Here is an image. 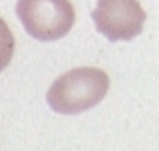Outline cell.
I'll list each match as a JSON object with an SVG mask.
<instances>
[{
	"mask_svg": "<svg viewBox=\"0 0 159 151\" xmlns=\"http://www.w3.org/2000/svg\"><path fill=\"white\" fill-rule=\"evenodd\" d=\"M109 78L99 68H74L50 85L46 102L56 113L74 115L92 109L106 98Z\"/></svg>",
	"mask_w": 159,
	"mask_h": 151,
	"instance_id": "1",
	"label": "cell"
},
{
	"mask_svg": "<svg viewBox=\"0 0 159 151\" xmlns=\"http://www.w3.org/2000/svg\"><path fill=\"white\" fill-rule=\"evenodd\" d=\"M16 14L24 30L40 42L64 38L76 22L70 0H18Z\"/></svg>",
	"mask_w": 159,
	"mask_h": 151,
	"instance_id": "2",
	"label": "cell"
},
{
	"mask_svg": "<svg viewBox=\"0 0 159 151\" xmlns=\"http://www.w3.org/2000/svg\"><path fill=\"white\" fill-rule=\"evenodd\" d=\"M145 10L139 0H98L92 12L96 30L109 42L133 40L145 24Z\"/></svg>",
	"mask_w": 159,
	"mask_h": 151,
	"instance_id": "3",
	"label": "cell"
},
{
	"mask_svg": "<svg viewBox=\"0 0 159 151\" xmlns=\"http://www.w3.org/2000/svg\"><path fill=\"white\" fill-rule=\"evenodd\" d=\"M14 56V36L8 24L0 18V72L10 64Z\"/></svg>",
	"mask_w": 159,
	"mask_h": 151,
	"instance_id": "4",
	"label": "cell"
}]
</instances>
